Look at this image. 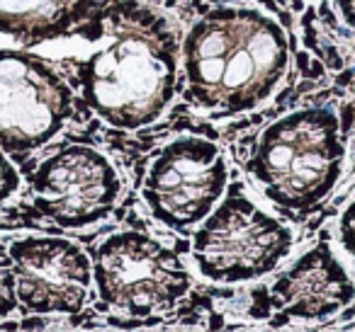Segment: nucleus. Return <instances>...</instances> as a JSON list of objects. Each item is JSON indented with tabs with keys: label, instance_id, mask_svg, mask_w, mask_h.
<instances>
[{
	"label": "nucleus",
	"instance_id": "obj_13",
	"mask_svg": "<svg viewBox=\"0 0 355 332\" xmlns=\"http://www.w3.org/2000/svg\"><path fill=\"white\" fill-rule=\"evenodd\" d=\"M17 187H20V175L10 165V160L3 156V146H0V204L6 199H10L17 192Z\"/></svg>",
	"mask_w": 355,
	"mask_h": 332
},
{
	"label": "nucleus",
	"instance_id": "obj_3",
	"mask_svg": "<svg viewBox=\"0 0 355 332\" xmlns=\"http://www.w3.org/2000/svg\"><path fill=\"white\" fill-rule=\"evenodd\" d=\"M343 156L338 117L331 109H300L261 133L248 172L272 204L304 214L334 190Z\"/></svg>",
	"mask_w": 355,
	"mask_h": 332
},
{
	"label": "nucleus",
	"instance_id": "obj_14",
	"mask_svg": "<svg viewBox=\"0 0 355 332\" xmlns=\"http://www.w3.org/2000/svg\"><path fill=\"white\" fill-rule=\"evenodd\" d=\"M338 238H340V245L355 257V201L345 209V214L340 216Z\"/></svg>",
	"mask_w": 355,
	"mask_h": 332
},
{
	"label": "nucleus",
	"instance_id": "obj_9",
	"mask_svg": "<svg viewBox=\"0 0 355 332\" xmlns=\"http://www.w3.org/2000/svg\"><path fill=\"white\" fill-rule=\"evenodd\" d=\"M15 286L22 306L37 313H76L93 282V264L78 245L61 238H25L12 243Z\"/></svg>",
	"mask_w": 355,
	"mask_h": 332
},
{
	"label": "nucleus",
	"instance_id": "obj_7",
	"mask_svg": "<svg viewBox=\"0 0 355 332\" xmlns=\"http://www.w3.org/2000/svg\"><path fill=\"white\" fill-rule=\"evenodd\" d=\"M73 109L66 80L42 59L0 51V146L27 153L49 143Z\"/></svg>",
	"mask_w": 355,
	"mask_h": 332
},
{
	"label": "nucleus",
	"instance_id": "obj_6",
	"mask_svg": "<svg viewBox=\"0 0 355 332\" xmlns=\"http://www.w3.org/2000/svg\"><path fill=\"white\" fill-rule=\"evenodd\" d=\"M227 182L229 170L222 151L212 141L183 136L156 156L141 194L163 225L188 230L212 214Z\"/></svg>",
	"mask_w": 355,
	"mask_h": 332
},
{
	"label": "nucleus",
	"instance_id": "obj_11",
	"mask_svg": "<svg viewBox=\"0 0 355 332\" xmlns=\"http://www.w3.org/2000/svg\"><path fill=\"white\" fill-rule=\"evenodd\" d=\"M95 0H0V32L20 42L59 37L90 15Z\"/></svg>",
	"mask_w": 355,
	"mask_h": 332
},
{
	"label": "nucleus",
	"instance_id": "obj_2",
	"mask_svg": "<svg viewBox=\"0 0 355 332\" xmlns=\"http://www.w3.org/2000/svg\"><path fill=\"white\" fill-rule=\"evenodd\" d=\"M185 98L214 114H239L268 100L287 71L280 25L248 8H219L183 42Z\"/></svg>",
	"mask_w": 355,
	"mask_h": 332
},
{
	"label": "nucleus",
	"instance_id": "obj_12",
	"mask_svg": "<svg viewBox=\"0 0 355 332\" xmlns=\"http://www.w3.org/2000/svg\"><path fill=\"white\" fill-rule=\"evenodd\" d=\"M15 264H12L10 250L0 245V315H6L15 308Z\"/></svg>",
	"mask_w": 355,
	"mask_h": 332
},
{
	"label": "nucleus",
	"instance_id": "obj_15",
	"mask_svg": "<svg viewBox=\"0 0 355 332\" xmlns=\"http://www.w3.org/2000/svg\"><path fill=\"white\" fill-rule=\"evenodd\" d=\"M336 8H338L340 17L345 20V25L355 30V0H334Z\"/></svg>",
	"mask_w": 355,
	"mask_h": 332
},
{
	"label": "nucleus",
	"instance_id": "obj_4",
	"mask_svg": "<svg viewBox=\"0 0 355 332\" xmlns=\"http://www.w3.org/2000/svg\"><path fill=\"white\" fill-rule=\"evenodd\" d=\"M290 248V228L234 190L198 228L193 257L207 279L234 284L272 272Z\"/></svg>",
	"mask_w": 355,
	"mask_h": 332
},
{
	"label": "nucleus",
	"instance_id": "obj_10",
	"mask_svg": "<svg viewBox=\"0 0 355 332\" xmlns=\"http://www.w3.org/2000/svg\"><path fill=\"white\" fill-rule=\"evenodd\" d=\"M272 293L290 315L324 317L353 298V284L329 245H319L277 279Z\"/></svg>",
	"mask_w": 355,
	"mask_h": 332
},
{
	"label": "nucleus",
	"instance_id": "obj_5",
	"mask_svg": "<svg viewBox=\"0 0 355 332\" xmlns=\"http://www.w3.org/2000/svg\"><path fill=\"white\" fill-rule=\"evenodd\" d=\"M93 277L100 298L127 315L163 311L190 288L180 257L137 230L110 235L95 250Z\"/></svg>",
	"mask_w": 355,
	"mask_h": 332
},
{
	"label": "nucleus",
	"instance_id": "obj_8",
	"mask_svg": "<svg viewBox=\"0 0 355 332\" xmlns=\"http://www.w3.org/2000/svg\"><path fill=\"white\" fill-rule=\"evenodd\" d=\"M122 194L114 165L88 146H69L37 167L32 196L40 214L64 228H83L110 214Z\"/></svg>",
	"mask_w": 355,
	"mask_h": 332
},
{
	"label": "nucleus",
	"instance_id": "obj_1",
	"mask_svg": "<svg viewBox=\"0 0 355 332\" xmlns=\"http://www.w3.org/2000/svg\"><path fill=\"white\" fill-rule=\"evenodd\" d=\"M95 27L107 44L78 64L85 104L117 129L156 122L178 93V39L168 22L137 0H114Z\"/></svg>",
	"mask_w": 355,
	"mask_h": 332
}]
</instances>
